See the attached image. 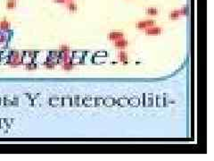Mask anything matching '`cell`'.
I'll use <instances>...</instances> for the list:
<instances>
[{
	"label": "cell",
	"instance_id": "8fae6325",
	"mask_svg": "<svg viewBox=\"0 0 214 161\" xmlns=\"http://www.w3.org/2000/svg\"><path fill=\"white\" fill-rule=\"evenodd\" d=\"M180 10V13H181V15H186L188 14V7L187 6H184L182 7Z\"/></svg>",
	"mask_w": 214,
	"mask_h": 161
},
{
	"label": "cell",
	"instance_id": "9c48e42d",
	"mask_svg": "<svg viewBox=\"0 0 214 161\" xmlns=\"http://www.w3.org/2000/svg\"><path fill=\"white\" fill-rule=\"evenodd\" d=\"M10 26V23L7 22V21H6V20H4V21H2V22H0V28L1 29H8Z\"/></svg>",
	"mask_w": 214,
	"mask_h": 161
},
{
	"label": "cell",
	"instance_id": "6da1fadb",
	"mask_svg": "<svg viewBox=\"0 0 214 161\" xmlns=\"http://www.w3.org/2000/svg\"><path fill=\"white\" fill-rule=\"evenodd\" d=\"M154 21H151V20H148V21H142V22H138L137 26L138 29H146L149 28L151 26H154Z\"/></svg>",
	"mask_w": 214,
	"mask_h": 161
},
{
	"label": "cell",
	"instance_id": "277c9868",
	"mask_svg": "<svg viewBox=\"0 0 214 161\" xmlns=\"http://www.w3.org/2000/svg\"><path fill=\"white\" fill-rule=\"evenodd\" d=\"M115 46L117 47H121V48H123V47H127L128 46V41L125 40V39H117V41L115 42Z\"/></svg>",
	"mask_w": 214,
	"mask_h": 161
},
{
	"label": "cell",
	"instance_id": "7a4b0ae2",
	"mask_svg": "<svg viewBox=\"0 0 214 161\" xmlns=\"http://www.w3.org/2000/svg\"><path fill=\"white\" fill-rule=\"evenodd\" d=\"M161 32V29L160 27H149L146 30V33L147 35H158Z\"/></svg>",
	"mask_w": 214,
	"mask_h": 161
},
{
	"label": "cell",
	"instance_id": "5bb4252c",
	"mask_svg": "<svg viewBox=\"0 0 214 161\" xmlns=\"http://www.w3.org/2000/svg\"><path fill=\"white\" fill-rule=\"evenodd\" d=\"M53 1H55L56 3H59V4H66L67 3L66 0H53Z\"/></svg>",
	"mask_w": 214,
	"mask_h": 161
},
{
	"label": "cell",
	"instance_id": "ba28073f",
	"mask_svg": "<svg viewBox=\"0 0 214 161\" xmlns=\"http://www.w3.org/2000/svg\"><path fill=\"white\" fill-rule=\"evenodd\" d=\"M16 6V2L14 0H8L6 3V7L8 9H14Z\"/></svg>",
	"mask_w": 214,
	"mask_h": 161
},
{
	"label": "cell",
	"instance_id": "8992f818",
	"mask_svg": "<svg viewBox=\"0 0 214 161\" xmlns=\"http://www.w3.org/2000/svg\"><path fill=\"white\" fill-rule=\"evenodd\" d=\"M180 15H181L180 10H175V11L171 12V13L169 14V18H171V19H177Z\"/></svg>",
	"mask_w": 214,
	"mask_h": 161
},
{
	"label": "cell",
	"instance_id": "5b68a950",
	"mask_svg": "<svg viewBox=\"0 0 214 161\" xmlns=\"http://www.w3.org/2000/svg\"><path fill=\"white\" fill-rule=\"evenodd\" d=\"M66 4H67V8L70 10L71 12H76V11L78 10L77 5L74 4L72 1H69V2H67Z\"/></svg>",
	"mask_w": 214,
	"mask_h": 161
},
{
	"label": "cell",
	"instance_id": "3957f363",
	"mask_svg": "<svg viewBox=\"0 0 214 161\" xmlns=\"http://www.w3.org/2000/svg\"><path fill=\"white\" fill-rule=\"evenodd\" d=\"M123 38V33L122 32H111L109 34V38L112 39V40H117V39H120V38Z\"/></svg>",
	"mask_w": 214,
	"mask_h": 161
},
{
	"label": "cell",
	"instance_id": "52a82bcc",
	"mask_svg": "<svg viewBox=\"0 0 214 161\" xmlns=\"http://www.w3.org/2000/svg\"><path fill=\"white\" fill-rule=\"evenodd\" d=\"M146 14L149 15H157L158 9H156L155 7H149L146 9Z\"/></svg>",
	"mask_w": 214,
	"mask_h": 161
},
{
	"label": "cell",
	"instance_id": "9a60e30c",
	"mask_svg": "<svg viewBox=\"0 0 214 161\" xmlns=\"http://www.w3.org/2000/svg\"><path fill=\"white\" fill-rule=\"evenodd\" d=\"M27 68H29V69H31V68H36V66H27Z\"/></svg>",
	"mask_w": 214,
	"mask_h": 161
},
{
	"label": "cell",
	"instance_id": "4fadbf2b",
	"mask_svg": "<svg viewBox=\"0 0 214 161\" xmlns=\"http://www.w3.org/2000/svg\"><path fill=\"white\" fill-rule=\"evenodd\" d=\"M61 50H62L63 52H69L70 48L68 47H66V46H61Z\"/></svg>",
	"mask_w": 214,
	"mask_h": 161
},
{
	"label": "cell",
	"instance_id": "2e32d148",
	"mask_svg": "<svg viewBox=\"0 0 214 161\" xmlns=\"http://www.w3.org/2000/svg\"><path fill=\"white\" fill-rule=\"evenodd\" d=\"M67 2H69V1H73V0H66Z\"/></svg>",
	"mask_w": 214,
	"mask_h": 161
},
{
	"label": "cell",
	"instance_id": "30bf717a",
	"mask_svg": "<svg viewBox=\"0 0 214 161\" xmlns=\"http://www.w3.org/2000/svg\"><path fill=\"white\" fill-rule=\"evenodd\" d=\"M119 57H120V59H121V61H123L125 64H127V58H128V56H127V54H126L125 52H121V53H120V54H119Z\"/></svg>",
	"mask_w": 214,
	"mask_h": 161
},
{
	"label": "cell",
	"instance_id": "7c38bea8",
	"mask_svg": "<svg viewBox=\"0 0 214 161\" xmlns=\"http://www.w3.org/2000/svg\"><path fill=\"white\" fill-rule=\"evenodd\" d=\"M63 67H64V69L69 70V69L72 68V64L71 62H64V65L63 66Z\"/></svg>",
	"mask_w": 214,
	"mask_h": 161
}]
</instances>
